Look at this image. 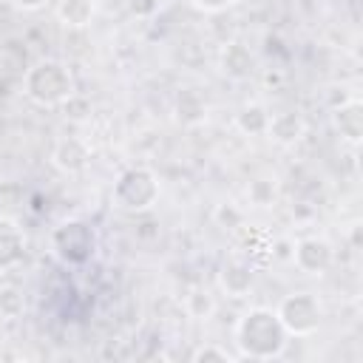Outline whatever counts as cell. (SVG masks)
<instances>
[{"mask_svg":"<svg viewBox=\"0 0 363 363\" xmlns=\"http://www.w3.org/2000/svg\"><path fill=\"white\" fill-rule=\"evenodd\" d=\"M233 340H235L238 354L247 360H275L289 346V335H286L284 323L278 320L275 309H269V306L247 309L235 320Z\"/></svg>","mask_w":363,"mask_h":363,"instance_id":"cell-1","label":"cell"},{"mask_svg":"<svg viewBox=\"0 0 363 363\" xmlns=\"http://www.w3.org/2000/svg\"><path fill=\"white\" fill-rule=\"evenodd\" d=\"M77 91L74 71L62 60H37L23 74V94L40 108H60Z\"/></svg>","mask_w":363,"mask_h":363,"instance_id":"cell-2","label":"cell"},{"mask_svg":"<svg viewBox=\"0 0 363 363\" xmlns=\"http://www.w3.org/2000/svg\"><path fill=\"white\" fill-rule=\"evenodd\" d=\"M159 193H162L159 176L145 164H130L119 170L111 187L113 207L122 213H147L159 201Z\"/></svg>","mask_w":363,"mask_h":363,"instance_id":"cell-3","label":"cell"},{"mask_svg":"<svg viewBox=\"0 0 363 363\" xmlns=\"http://www.w3.org/2000/svg\"><path fill=\"white\" fill-rule=\"evenodd\" d=\"M48 244H51L54 258L60 264H65V267H74V269L91 264L96 250H99L96 230L85 218H65V221H60L51 230Z\"/></svg>","mask_w":363,"mask_h":363,"instance_id":"cell-4","label":"cell"},{"mask_svg":"<svg viewBox=\"0 0 363 363\" xmlns=\"http://www.w3.org/2000/svg\"><path fill=\"white\" fill-rule=\"evenodd\" d=\"M275 315L284 323L289 337H309L323 323V306H320L318 295L306 292V289L284 295L278 301V306H275Z\"/></svg>","mask_w":363,"mask_h":363,"instance_id":"cell-5","label":"cell"},{"mask_svg":"<svg viewBox=\"0 0 363 363\" xmlns=\"http://www.w3.org/2000/svg\"><path fill=\"white\" fill-rule=\"evenodd\" d=\"M292 261L303 275H323L335 264V247L323 235H303L292 244Z\"/></svg>","mask_w":363,"mask_h":363,"instance_id":"cell-6","label":"cell"},{"mask_svg":"<svg viewBox=\"0 0 363 363\" xmlns=\"http://www.w3.org/2000/svg\"><path fill=\"white\" fill-rule=\"evenodd\" d=\"M329 122H332L335 133H337L346 145L357 147V145L363 142V102H360L357 96H346L343 102L332 105Z\"/></svg>","mask_w":363,"mask_h":363,"instance_id":"cell-7","label":"cell"},{"mask_svg":"<svg viewBox=\"0 0 363 363\" xmlns=\"http://www.w3.org/2000/svg\"><path fill=\"white\" fill-rule=\"evenodd\" d=\"M258 62L255 54L250 51V45H244L241 40H230L221 45L218 51V71L230 79V82H247L255 74Z\"/></svg>","mask_w":363,"mask_h":363,"instance_id":"cell-8","label":"cell"},{"mask_svg":"<svg viewBox=\"0 0 363 363\" xmlns=\"http://www.w3.org/2000/svg\"><path fill=\"white\" fill-rule=\"evenodd\" d=\"M88 162H91V147L79 136H62L51 147V164L60 173H68V176L82 173L88 167Z\"/></svg>","mask_w":363,"mask_h":363,"instance_id":"cell-9","label":"cell"},{"mask_svg":"<svg viewBox=\"0 0 363 363\" xmlns=\"http://www.w3.org/2000/svg\"><path fill=\"white\" fill-rule=\"evenodd\" d=\"M252 284H255V272H252V267L244 258L227 255L221 261V267H218V286H221V292L227 298H244V295H250Z\"/></svg>","mask_w":363,"mask_h":363,"instance_id":"cell-10","label":"cell"},{"mask_svg":"<svg viewBox=\"0 0 363 363\" xmlns=\"http://www.w3.org/2000/svg\"><path fill=\"white\" fill-rule=\"evenodd\" d=\"M23 258H26V233H23V227L14 218L0 216V272L14 269Z\"/></svg>","mask_w":363,"mask_h":363,"instance_id":"cell-11","label":"cell"},{"mask_svg":"<svg viewBox=\"0 0 363 363\" xmlns=\"http://www.w3.org/2000/svg\"><path fill=\"white\" fill-rule=\"evenodd\" d=\"M303 133H306L303 113H298V111H278V113H269V125H267L264 136H269L275 145L289 147V145L301 142Z\"/></svg>","mask_w":363,"mask_h":363,"instance_id":"cell-12","label":"cell"},{"mask_svg":"<svg viewBox=\"0 0 363 363\" xmlns=\"http://www.w3.org/2000/svg\"><path fill=\"white\" fill-rule=\"evenodd\" d=\"M54 14L65 28H88L96 14V0H57Z\"/></svg>","mask_w":363,"mask_h":363,"instance_id":"cell-13","label":"cell"},{"mask_svg":"<svg viewBox=\"0 0 363 363\" xmlns=\"http://www.w3.org/2000/svg\"><path fill=\"white\" fill-rule=\"evenodd\" d=\"M173 111H176V119L182 125H201L207 119V102L193 88H184V91L176 94V108Z\"/></svg>","mask_w":363,"mask_h":363,"instance_id":"cell-14","label":"cell"},{"mask_svg":"<svg viewBox=\"0 0 363 363\" xmlns=\"http://www.w3.org/2000/svg\"><path fill=\"white\" fill-rule=\"evenodd\" d=\"M267 125H269V111L261 102H247L235 113V128L244 136H264L267 133Z\"/></svg>","mask_w":363,"mask_h":363,"instance_id":"cell-15","label":"cell"},{"mask_svg":"<svg viewBox=\"0 0 363 363\" xmlns=\"http://www.w3.org/2000/svg\"><path fill=\"white\" fill-rule=\"evenodd\" d=\"M26 312V298L14 284H0V318L17 320Z\"/></svg>","mask_w":363,"mask_h":363,"instance_id":"cell-16","label":"cell"},{"mask_svg":"<svg viewBox=\"0 0 363 363\" xmlns=\"http://www.w3.org/2000/svg\"><path fill=\"white\" fill-rule=\"evenodd\" d=\"M275 196H278V184L269 176H258V179H252L247 184V199L255 207H269L275 201Z\"/></svg>","mask_w":363,"mask_h":363,"instance_id":"cell-17","label":"cell"},{"mask_svg":"<svg viewBox=\"0 0 363 363\" xmlns=\"http://www.w3.org/2000/svg\"><path fill=\"white\" fill-rule=\"evenodd\" d=\"M184 309L190 318L196 320H207L213 312H216V301L207 289H190V295L184 298Z\"/></svg>","mask_w":363,"mask_h":363,"instance_id":"cell-18","label":"cell"},{"mask_svg":"<svg viewBox=\"0 0 363 363\" xmlns=\"http://www.w3.org/2000/svg\"><path fill=\"white\" fill-rule=\"evenodd\" d=\"M60 111H62V116L65 119H74V122H82V119H88L91 116V99H85L82 94H71L62 105H60Z\"/></svg>","mask_w":363,"mask_h":363,"instance_id":"cell-19","label":"cell"},{"mask_svg":"<svg viewBox=\"0 0 363 363\" xmlns=\"http://www.w3.org/2000/svg\"><path fill=\"white\" fill-rule=\"evenodd\" d=\"M190 360L193 363H233V354L216 343H204V346L190 352Z\"/></svg>","mask_w":363,"mask_h":363,"instance_id":"cell-20","label":"cell"},{"mask_svg":"<svg viewBox=\"0 0 363 363\" xmlns=\"http://www.w3.org/2000/svg\"><path fill=\"white\" fill-rule=\"evenodd\" d=\"M213 218H216V221H218V227H224V230H235V227H241V224H244V213H241L233 201H221V204L216 207Z\"/></svg>","mask_w":363,"mask_h":363,"instance_id":"cell-21","label":"cell"},{"mask_svg":"<svg viewBox=\"0 0 363 363\" xmlns=\"http://www.w3.org/2000/svg\"><path fill=\"white\" fill-rule=\"evenodd\" d=\"M159 3L162 0H128V11L133 14V17H153L156 11H159Z\"/></svg>","mask_w":363,"mask_h":363,"instance_id":"cell-22","label":"cell"},{"mask_svg":"<svg viewBox=\"0 0 363 363\" xmlns=\"http://www.w3.org/2000/svg\"><path fill=\"white\" fill-rule=\"evenodd\" d=\"M193 9L204 11V14H218V11H227L230 6H235L238 0H190Z\"/></svg>","mask_w":363,"mask_h":363,"instance_id":"cell-23","label":"cell"},{"mask_svg":"<svg viewBox=\"0 0 363 363\" xmlns=\"http://www.w3.org/2000/svg\"><path fill=\"white\" fill-rule=\"evenodd\" d=\"M14 9H23V11H40V9H45L51 0H9Z\"/></svg>","mask_w":363,"mask_h":363,"instance_id":"cell-24","label":"cell"},{"mask_svg":"<svg viewBox=\"0 0 363 363\" xmlns=\"http://www.w3.org/2000/svg\"><path fill=\"white\" fill-rule=\"evenodd\" d=\"M275 255H278V258H292V244H286V241H278V250H275Z\"/></svg>","mask_w":363,"mask_h":363,"instance_id":"cell-25","label":"cell"}]
</instances>
